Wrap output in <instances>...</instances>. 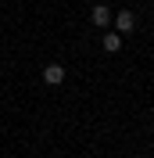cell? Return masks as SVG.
Listing matches in <instances>:
<instances>
[{"instance_id": "obj_1", "label": "cell", "mask_w": 154, "mask_h": 158, "mask_svg": "<svg viewBox=\"0 0 154 158\" xmlns=\"http://www.w3.org/2000/svg\"><path fill=\"white\" fill-rule=\"evenodd\" d=\"M111 22H115V32H122V36H129V32L136 29V15H133L129 7H122V11H118Z\"/></svg>"}, {"instance_id": "obj_3", "label": "cell", "mask_w": 154, "mask_h": 158, "mask_svg": "<svg viewBox=\"0 0 154 158\" xmlns=\"http://www.w3.org/2000/svg\"><path fill=\"white\" fill-rule=\"evenodd\" d=\"M111 18H115V15H111V7H107V4H97V7L90 11V22H93L97 29H107V25H111Z\"/></svg>"}, {"instance_id": "obj_4", "label": "cell", "mask_w": 154, "mask_h": 158, "mask_svg": "<svg viewBox=\"0 0 154 158\" xmlns=\"http://www.w3.org/2000/svg\"><path fill=\"white\" fill-rule=\"evenodd\" d=\"M100 47H104L107 54H118V50H122V32H115V29H107L104 36H100Z\"/></svg>"}, {"instance_id": "obj_2", "label": "cell", "mask_w": 154, "mask_h": 158, "mask_svg": "<svg viewBox=\"0 0 154 158\" xmlns=\"http://www.w3.org/2000/svg\"><path fill=\"white\" fill-rule=\"evenodd\" d=\"M65 76H68V69H65V65H58V61L43 69V83H47V86H61V83H65Z\"/></svg>"}]
</instances>
